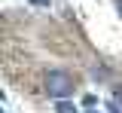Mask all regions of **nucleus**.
Wrapping results in <instances>:
<instances>
[{"instance_id": "obj_1", "label": "nucleus", "mask_w": 122, "mask_h": 113, "mask_svg": "<svg viewBox=\"0 0 122 113\" xmlns=\"http://www.w3.org/2000/svg\"><path fill=\"white\" fill-rule=\"evenodd\" d=\"M46 89H49L52 98L64 101V98L73 92V77L64 73V70H49V73H46Z\"/></svg>"}, {"instance_id": "obj_2", "label": "nucleus", "mask_w": 122, "mask_h": 113, "mask_svg": "<svg viewBox=\"0 0 122 113\" xmlns=\"http://www.w3.org/2000/svg\"><path fill=\"white\" fill-rule=\"evenodd\" d=\"M58 113H76V107H70L67 101H58Z\"/></svg>"}, {"instance_id": "obj_3", "label": "nucleus", "mask_w": 122, "mask_h": 113, "mask_svg": "<svg viewBox=\"0 0 122 113\" xmlns=\"http://www.w3.org/2000/svg\"><path fill=\"white\" fill-rule=\"evenodd\" d=\"M113 98H116V104L122 107V86H116V92H113Z\"/></svg>"}, {"instance_id": "obj_4", "label": "nucleus", "mask_w": 122, "mask_h": 113, "mask_svg": "<svg viewBox=\"0 0 122 113\" xmlns=\"http://www.w3.org/2000/svg\"><path fill=\"white\" fill-rule=\"evenodd\" d=\"M34 3H37V6H46V3H49V0H34Z\"/></svg>"}, {"instance_id": "obj_5", "label": "nucleus", "mask_w": 122, "mask_h": 113, "mask_svg": "<svg viewBox=\"0 0 122 113\" xmlns=\"http://www.w3.org/2000/svg\"><path fill=\"white\" fill-rule=\"evenodd\" d=\"M116 9H119V15H122V0H116Z\"/></svg>"}]
</instances>
